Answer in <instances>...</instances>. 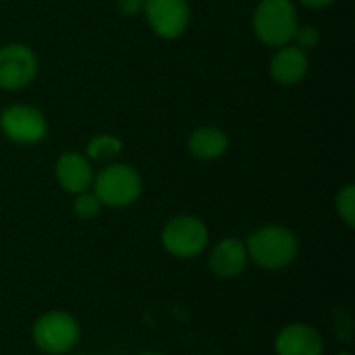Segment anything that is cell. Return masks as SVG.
<instances>
[{
    "mask_svg": "<svg viewBox=\"0 0 355 355\" xmlns=\"http://www.w3.org/2000/svg\"><path fill=\"white\" fill-rule=\"evenodd\" d=\"M248 260L262 270H283L291 266L300 254L297 235L283 225H266L254 231L248 241Z\"/></svg>",
    "mask_w": 355,
    "mask_h": 355,
    "instance_id": "cell-1",
    "label": "cell"
},
{
    "mask_svg": "<svg viewBox=\"0 0 355 355\" xmlns=\"http://www.w3.org/2000/svg\"><path fill=\"white\" fill-rule=\"evenodd\" d=\"M252 25L262 44L270 48L287 46L300 25L297 8L291 0H260L254 10Z\"/></svg>",
    "mask_w": 355,
    "mask_h": 355,
    "instance_id": "cell-2",
    "label": "cell"
},
{
    "mask_svg": "<svg viewBox=\"0 0 355 355\" xmlns=\"http://www.w3.org/2000/svg\"><path fill=\"white\" fill-rule=\"evenodd\" d=\"M81 339L77 318L62 310H52L35 318L31 327L33 345L46 355H64L73 352Z\"/></svg>",
    "mask_w": 355,
    "mask_h": 355,
    "instance_id": "cell-3",
    "label": "cell"
},
{
    "mask_svg": "<svg viewBox=\"0 0 355 355\" xmlns=\"http://www.w3.org/2000/svg\"><path fill=\"white\" fill-rule=\"evenodd\" d=\"M94 193L108 208H127L144 191L141 175L129 164H108L94 177Z\"/></svg>",
    "mask_w": 355,
    "mask_h": 355,
    "instance_id": "cell-4",
    "label": "cell"
},
{
    "mask_svg": "<svg viewBox=\"0 0 355 355\" xmlns=\"http://www.w3.org/2000/svg\"><path fill=\"white\" fill-rule=\"evenodd\" d=\"M162 248L179 260H193L208 248V227L191 214H179L164 223L160 233Z\"/></svg>",
    "mask_w": 355,
    "mask_h": 355,
    "instance_id": "cell-5",
    "label": "cell"
},
{
    "mask_svg": "<svg viewBox=\"0 0 355 355\" xmlns=\"http://www.w3.org/2000/svg\"><path fill=\"white\" fill-rule=\"evenodd\" d=\"M0 131L6 139L19 146H33L48 133L46 116L27 104H12L0 112Z\"/></svg>",
    "mask_w": 355,
    "mask_h": 355,
    "instance_id": "cell-6",
    "label": "cell"
},
{
    "mask_svg": "<svg viewBox=\"0 0 355 355\" xmlns=\"http://www.w3.org/2000/svg\"><path fill=\"white\" fill-rule=\"evenodd\" d=\"M37 75V56L25 44L0 48V89L17 92L27 87Z\"/></svg>",
    "mask_w": 355,
    "mask_h": 355,
    "instance_id": "cell-7",
    "label": "cell"
},
{
    "mask_svg": "<svg viewBox=\"0 0 355 355\" xmlns=\"http://www.w3.org/2000/svg\"><path fill=\"white\" fill-rule=\"evenodd\" d=\"M144 15L152 31L164 40H177L189 27V2L187 0H144Z\"/></svg>",
    "mask_w": 355,
    "mask_h": 355,
    "instance_id": "cell-8",
    "label": "cell"
},
{
    "mask_svg": "<svg viewBox=\"0 0 355 355\" xmlns=\"http://www.w3.org/2000/svg\"><path fill=\"white\" fill-rule=\"evenodd\" d=\"M275 352L277 355H322L324 341L316 327L308 322H291L279 331Z\"/></svg>",
    "mask_w": 355,
    "mask_h": 355,
    "instance_id": "cell-9",
    "label": "cell"
},
{
    "mask_svg": "<svg viewBox=\"0 0 355 355\" xmlns=\"http://www.w3.org/2000/svg\"><path fill=\"white\" fill-rule=\"evenodd\" d=\"M248 250L245 243L237 237H225L218 243H214V248L210 250L208 256V268L216 279L223 281H231L237 279L245 266H248Z\"/></svg>",
    "mask_w": 355,
    "mask_h": 355,
    "instance_id": "cell-10",
    "label": "cell"
},
{
    "mask_svg": "<svg viewBox=\"0 0 355 355\" xmlns=\"http://www.w3.org/2000/svg\"><path fill=\"white\" fill-rule=\"evenodd\" d=\"M54 175L58 185L67 193H81L87 191L94 183V171L89 164V158L79 152H64L58 156Z\"/></svg>",
    "mask_w": 355,
    "mask_h": 355,
    "instance_id": "cell-11",
    "label": "cell"
},
{
    "mask_svg": "<svg viewBox=\"0 0 355 355\" xmlns=\"http://www.w3.org/2000/svg\"><path fill=\"white\" fill-rule=\"evenodd\" d=\"M310 69L308 52L300 50L293 44L277 48L270 58V77L279 85H297Z\"/></svg>",
    "mask_w": 355,
    "mask_h": 355,
    "instance_id": "cell-12",
    "label": "cell"
},
{
    "mask_svg": "<svg viewBox=\"0 0 355 355\" xmlns=\"http://www.w3.org/2000/svg\"><path fill=\"white\" fill-rule=\"evenodd\" d=\"M187 146L198 160H216L229 150V137L218 127H198L189 135Z\"/></svg>",
    "mask_w": 355,
    "mask_h": 355,
    "instance_id": "cell-13",
    "label": "cell"
},
{
    "mask_svg": "<svg viewBox=\"0 0 355 355\" xmlns=\"http://www.w3.org/2000/svg\"><path fill=\"white\" fill-rule=\"evenodd\" d=\"M121 150H123V141L116 135L102 133V135H96V137L89 139L87 158L94 160V162H104V160H110V158L119 156Z\"/></svg>",
    "mask_w": 355,
    "mask_h": 355,
    "instance_id": "cell-14",
    "label": "cell"
},
{
    "mask_svg": "<svg viewBox=\"0 0 355 355\" xmlns=\"http://www.w3.org/2000/svg\"><path fill=\"white\" fill-rule=\"evenodd\" d=\"M335 208H337V214L339 218L349 227H355V185L354 183H347L345 187L339 189L337 198H335Z\"/></svg>",
    "mask_w": 355,
    "mask_h": 355,
    "instance_id": "cell-15",
    "label": "cell"
},
{
    "mask_svg": "<svg viewBox=\"0 0 355 355\" xmlns=\"http://www.w3.org/2000/svg\"><path fill=\"white\" fill-rule=\"evenodd\" d=\"M102 210V202L98 200V196L94 191H81L77 193L75 202H73V212L77 218L81 220H92L100 214Z\"/></svg>",
    "mask_w": 355,
    "mask_h": 355,
    "instance_id": "cell-16",
    "label": "cell"
},
{
    "mask_svg": "<svg viewBox=\"0 0 355 355\" xmlns=\"http://www.w3.org/2000/svg\"><path fill=\"white\" fill-rule=\"evenodd\" d=\"M333 329H335V337L343 343L349 345L352 337H354V324H352V314L347 308H335L333 314Z\"/></svg>",
    "mask_w": 355,
    "mask_h": 355,
    "instance_id": "cell-17",
    "label": "cell"
},
{
    "mask_svg": "<svg viewBox=\"0 0 355 355\" xmlns=\"http://www.w3.org/2000/svg\"><path fill=\"white\" fill-rule=\"evenodd\" d=\"M291 42H295L293 46H297L300 50L310 52L320 44V31L314 25H297L295 35H293Z\"/></svg>",
    "mask_w": 355,
    "mask_h": 355,
    "instance_id": "cell-18",
    "label": "cell"
},
{
    "mask_svg": "<svg viewBox=\"0 0 355 355\" xmlns=\"http://www.w3.org/2000/svg\"><path fill=\"white\" fill-rule=\"evenodd\" d=\"M116 8L123 15L133 17V15H137L144 8V0H116Z\"/></svg>",
    "mask_w": 355,
    "mask_h": 355,
    "instance_id": "cell-19",
    "label": "cell"
},
{
    "mask_svg": "<svg viewBox=\"0 0 355 355\" xmlns=\"http://www.w3.org/2000/svg\"><path fill=\"white\" fill-rule=\"evenodd\" d=\"M300 2L308 8H324V6H331L335 0H300Z\"/></svg>",
    "mask_w": 355,
    "mask_h": 355,
    "instance_id": "cell-20",
    "label": "cell"
},
{
    "mask_svg": "<svg viewBox=\"0 0 355 355\" xmlns=\"http://www.w3.org/2000/svg\"><path fill=\"white\" fill-rule=\"evenodd\" d=\"M139 355H166V354H160V352H144V354Z\"/></svg>",
    "mask_w": 355,
    "mask_h": 355,
    "instance_id": "cell-21",
    "label": "cell"
},
{
    "mask_svg": "<svg viewBox=\"0 0 355 355\" xmlns=\"http://www.w3.org/2000/svg\"><path fill=\"white\" fill-rule=\"evenodd\" d=\"M337 355H352V352H349V349H343V352H339Z\"/></svg>",
    "mask_w": 355,
    "mask_h": 355,
    "instance_id": "cell-22",
    "label": "cell"
},
{
    "mask_svg": "<svg viewBox=\"0 0 355 355\" xmlns=\"http://www.w3.org/2000/svg\"><path fill=\"white\" fill-rule=\"evenodd\" d=\"M73 355H85V354H73Z\"/></svg>",
    "mask_w": 355,
    "mask_h": 355,
    "instance_id": "cell-23",
    "label": "cell"
}]
</instances>
